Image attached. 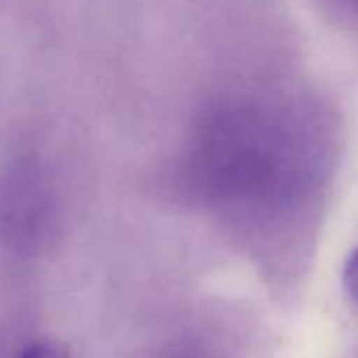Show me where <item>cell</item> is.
<instances>
[{
    "instance_id": "obj_5",
    "label": "cell",
    "mask_w": 358,
    "mask_h": 358,
    "mask_svg": "<svg viewBox=\"0 0 358 358\" xmlns=\"http://www.w3.org/2000/svg\"><path fill=\"white\" fill-rule=\"evenodd\" d=\"M339 3H341L348 11H352V13L358 15V0H339Z\"/></svg>"
},
{
    "instance_id": "obj_3",
    "label": "cell",
    "mask_w": 358,
    "mask_h": 358,
    "mask_svg": "<svg viewBox=\"0 0 358 358\" xmlns=\"http://www.w3.org/2000/svg\"><path fill=\"white\" fill-rule=\"evenodd\" d=\"M0 358H72L70 350L51 337H34L7 350Z\"/></svg>"
},
{
    "instance_id": "obj_1",
    "label": "cell",
    "mask_w": 358,
    "mask_h": 358,
    "mask_svg": "<svg viewBox=\"0 0 358 358\" xmlns=\"http://www.w3.org/2000/svg\"><path fill=\"white\" fill-rule=\"evenodd\" d=\"M322 171L308 120L272 101H230L199 124L188 152L192 190L217 209L274 217L314 194Z\"/></svg>"
},
{
    "instance_id": "obj_4",
    "label": "cell",
    "mask_w": 358,
    "mask_h": 358,
    "mask_svg": "<svg viewBox=\"0 0 358 358\" xmlns=\"http://www.w3.org/2000/svg\"><path fill=\"white\" fill-rule=\"evenodd\" d=\"M343 287L352 301L358 306V247L350 253L345 266H343Z\"/></svg>"
},
{
    "instance_id": "obj_2",
    "label": "cell",
    "mask_w": 358,
    "mask_h": 358,
    "mask_svg": "<svg viewBox=\"0 0 358 358\" xmlns=\"http://www.w3.org/2000/svg\"><path fill=\"white\" fill-rule=\"evenodd\" d=\"M59 220L51 169L36 148L15 152L0 171V249L15 259L47 251Z\"/></svg>"
}]
</instances>
